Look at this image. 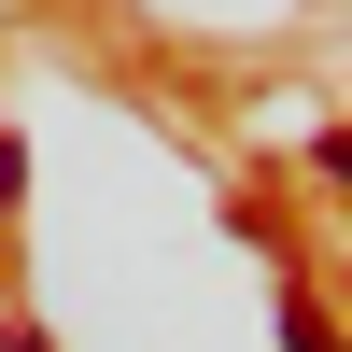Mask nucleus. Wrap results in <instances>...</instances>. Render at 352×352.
<instances>
[{
    "instance_id": "obj_1",
    "label": "nucleus",
    "mask_w": 352,
    "mask_h": 352,
    "mask_svg": "<svg viewBox=\"0 0 352 352\" xmlns=\"http://www.w3.org/2000/svg\"><path fill=\"white\" fill-rule=\"evenodd\" d=\"M14 184H28V155H14V141H0V212H14Z\"/></svg>"
}]
</instances>
